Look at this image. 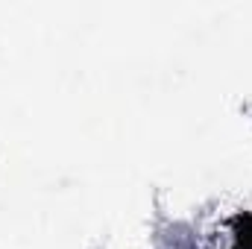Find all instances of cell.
I'll use <instances>...</instances> for the list:
<instances>
[{"mask_svg": "<svg viewBox=\"0 0 252 249\" xmlns=\"http://www.w3.org/2000/svg\"><path fill=\"white\" fill-rule=\"evenodd\" d=\"M232 249H252V214H238L232 223Z\"/></svg>", "mask_w": 252, "mask_h": 249, "instance_id": "obj_1", "label": "cell"}]
</instances>
